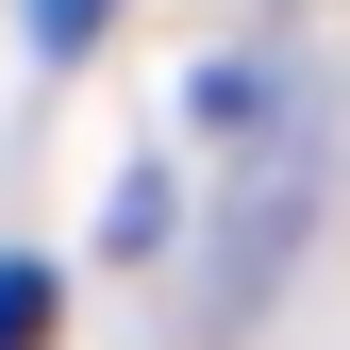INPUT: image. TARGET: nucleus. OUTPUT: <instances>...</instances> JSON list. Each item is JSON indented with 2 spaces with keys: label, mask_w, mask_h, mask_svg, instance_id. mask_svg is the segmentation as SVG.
Returning <instances> with one entry per match:
<instances>
[{
  "label": "nucleus",
  "mask_w": 350,
  "mask_h": 350,
  "mask_svg": "<svg viewBox=\"0 0 350 350\" xmlns=\"http://www.w3.org/2000/svg\"><path fill=\"white\" fill-rule=\"evenodd\" d=\"M100 17H117V0H17V33H33V67H83V51H100Z\"/></svg>",
  "instance_id": "nucleus-1"
},
{
  "label": "nucleus",
  "mask_w": 350,
  "mask_h": 350,
  "mask_svg": "<svg viewBox=\"0 0 350 350\" xmlns=\"http://www.w3.org/2000/svg\"><path fill=\"white\" fill-rule=\"evenodd\" d=\"M100 250H117V267H150V250H167V184H150V167L117 184V234H100Z\"/></svg>",
  "instance_id": "nucleus-2"
},
{
  "label": "nucleus",
  "mask_w": 350,
  "mask_h": 350,
  "mask_svg": "<svg viewBox=\"0 0 350 350\" xmlns=\"http://www.w3.org/2000/svg\"><path fill=\"white\" fill-rule=\"evenodd\" d=\"M51 334V267H0V350H33Z\"/></svg>",
  "instance_id": "nucleus-3"
}]
</instances>
